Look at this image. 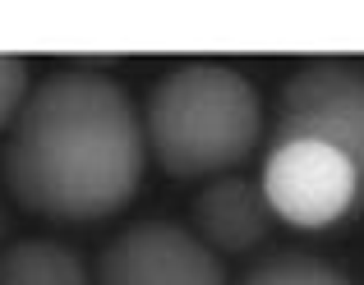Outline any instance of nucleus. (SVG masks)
<instances>
[{"mask_svg":"<svg viewBox=\"0 0 364 285\" xmlns=\"http://www.w3.org/2000/svg\"><path fill=\"white\" fill-rule=\"evenodd\" d=\"M5 134L0 170L9 198L55 225H92L124 212L148 170L139 101L97 69L42 79Z\"/></svg>","mask_w":364,"mask_h":285,"instance_id":"nucleus-1","label":"nucleus"},{"mask_svg":"<svg viewBox=\"0 0 364 285\" xmlns=\"http://www.w3.org/2000/svg\"><path fill=\"white\" fill-rule=\"evenodd\" d=\"M143 142L171 179L235 175L267 138L263 97L231 65H176L143 101Z\"/></svg>","mask_w":364,"mask_h":285,"instance_id":"nucleus-2","label":"nucleus"},{"mask_svg":"<svg viewBox=\"0 0 364 285\" xmlns=\"http://www.w3.org/2000/svg\"><path fill=\"white\" fill-rule=\"evenodd\" d=\"M282 138H323L355 166L360 194L346 225L364 221V69L346 60H318L295 69L277 92V111L267 120V142Z\"/></svg>","mask_w":364,"mask_h":285,"instance_id":"nucleus-3","label":"nucleus"},{"mask_svg":"<svg viewBox=\"0 0 364 285\" xmlns=\"http://www.w3.org/2000/svg\"><path fill=\"white\" fill-rule=\"evenodd\" d=\"M258 189H263L267 207L282 225L332 230V225H346L360 194V175L332 142L282 138V142H267Z\"/></svg>","mask_w":364,"mask_h":285,"instance_id":"nucleus-4","label":"nucleus"},{"mask_svg":"<svg viewBox=\"0 0 364 285\" xmlns=\"http://www.w3.org/2000/svg\"><path fill=\"white\" fill-rule=\"evenodd\" d=\"M226 262L176 221H139L97 253L92 285H226Z\"/></svg>","mask_w":364,"mask_h":285,"instance_id":"nucleus-5","label":"nucleus"},{"mask_svg":"<svg viewBox=\"0 0 364 285\" xmlns=\"http://www.w3.org/2000/svg\"><path fill=\"white\" fill-rule=\"evenodd\" d=\"M277 216L267 207L258 179L249 175H217L194 198V235L217 258H240L272 240Z\"/></svg>","mask_w":364,"mask_h":285,"instance_id":"nucleus-6","label":"nucleus"},{"mask_svg":"<svg viewBox=\"0 0 364 285\" xmlns=\"http://www.w3.org/2000/svg\"><path fill=\"white\" fill-rule=\"evenodd\" d=\"M0 285H92V272L60 240H18L0 253Z\"/></svg>","mask_w":364,"mask_h":285,"instance_id":"nucleus-7","label":"nucleus"},{"mask_svg":"<svg viewBox=\"0 0 364 285\" xmlns=\"http://www.w3.org/2000/svg\"><path fill=\"white\" fill-rule=\"evenodd\" d=\"M240 285H350L337 262L304 249H277L240 276Z\"/></svg>","mask_w":364,"mask_h":285,"instance_id":"nucleus-8","label":"nucleus"},{"mask_svg":"<svg viewBox=\"0 0 364 285\" xmlns=\"http://www.w3.org/2000/svg\"><path fill=\"white\" fill-rule=\"evenodd\" d=\"M28 92H33L28 60H18V55H0V134L14 125V116H18V106L28 101Z\"/></svg>","mask_w":364,"mask_h":285,"instance_id":"nucleus-9","label":"nucleus"}]
</instances>
